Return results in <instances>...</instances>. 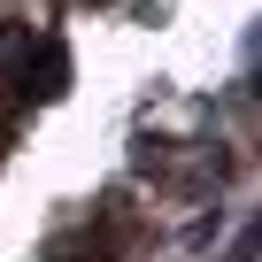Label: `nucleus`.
<instances>
[{
	"instance_id": "f257e3e1",
	"label": "nucleus",
	"mask_w": 262,
	"mask_h": 262,
	"mask_svg": "<svg viewBox=\"0 0 262 262\" xmlns=\"http://www.w3.org/2000/svg\"><path fill=\"white\" fill-rule=\"evenodd\" d=\"M24 93H31V100H62V93H70V47H62V39H31V54H24Z\"/></svg>"
}]
</instances>
